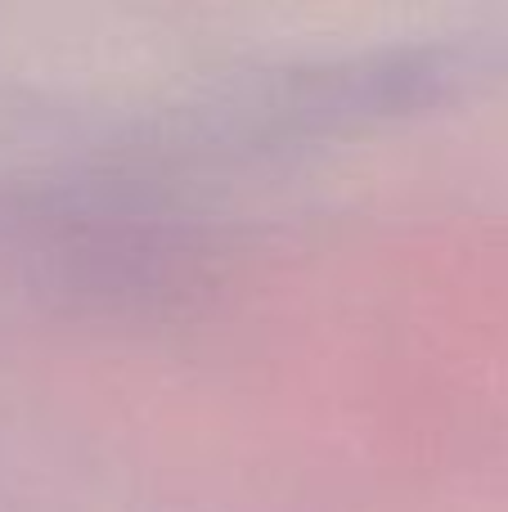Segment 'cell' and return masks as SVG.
<instances>
[]
</instances>
